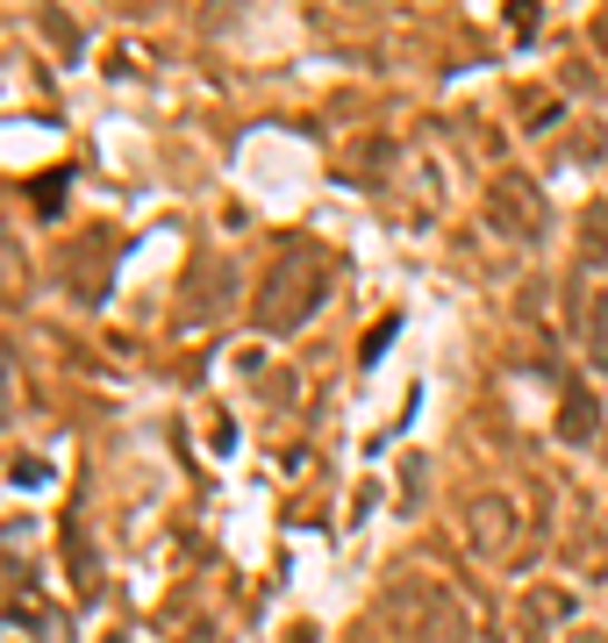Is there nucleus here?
<instances>
[{"instance_id": "f257e3e1", "label": "nucleus", "mask_w": 608, "mask_h": 643, "mask_svg": "<svg viewBox=\"0 0 608 643\" xmlns=\"http://www.w3.org/2000/svg\"><path fill=\"white\" fill-rule=\"evenodd\" d=\"M516 536V507L509 501H472V551L480 557H501Z\"/></svg>"}, {"instance_id": "f03ea898", "label": "nucleus", "mask_w": 608, "mask_h": 643, "mask_svg": "<svg viewBox=\"0 0 608 643\" xmlns=\"http://www.w3.org/2000/svg\"><path fill=\"white\" fill-rule=\"evenodd\" d=\"M501 208L516 215V229H530V236L545 229V208H537V194H530L522 179H501V186H494V215H501Z\"/></svg>"}, {"instance_id": "7ed1b4c3", "label": "nucleus", "mask_w": 608, "mask_h": 643, "mask_svg": "<svg viewBox=\"0 0 608 643\" xmlns=\"http://www.w3.org/2000/svg\"><path fill=\"white\" fill-rule=\"evenodd\" d=\"M595 365L608 372V300H595Z\"/></svg>"}]
</instances>
